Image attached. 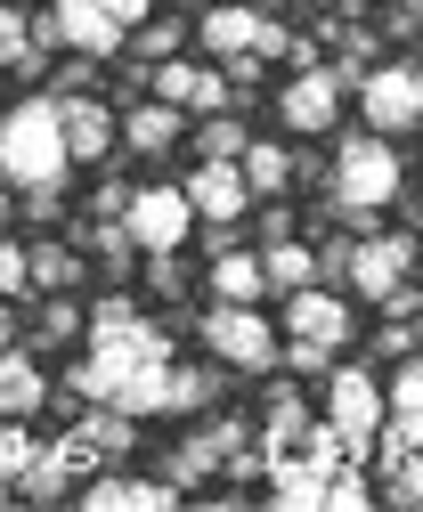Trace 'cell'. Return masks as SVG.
I'll return each mask as SVG.
<instances>
[{"instance_id":"6da1fadb","label":"cell","mask_w":423,"mask_h":512,"mask_svg":"<svg viewBox=\"0 0 423 512\" xmlns=\"http://www.w3.org/2000/svg\"><path fill=\"white\" fill-rule=\"evenodd\" d=\"M123 407V415H171V334L131 301L90 309V358L66 374V407Z\"/></svg>"},{"instance_id":"7a4b0ae2","label":"cell","mask_w":423,"mask_h":512,"mask_svg":"<svg viewBox=\"0 0 423 512\" xmlns=\"http://www.w3.org/2000/svg\"><path fill=\"white\" fill-rule=\"evenodd\" d=\"M66 171H74V147H66V106L57 98H25L0 114V179L25 196V212H57L66 196Z\"/></svg>"},{"instance_id":"3957f363","label":"cell","mask_w":423,"mask_h":512,"mask_svg":"<svg viewBox=\"0 0 423 512\" xmlns=\"http://www.w3.org/2000/svg\"><path fill=\"white\" fill-rule=\"evenodd\" d=\"M399 187H407V163H399V147H391L383 131H358V139L334 147L326 196H334V212H342L350 228H375V220L399 204Z\"/></svg>"},{"instance_id":"277c9868","label":"cell","mask_w":423,"mask_h":512,"mask_svg":"<svg viewBox=\"0 0 423 512\" xmlns=\"http://www.w3.org/2000/svg\"><path fill=\"white\" fill-rule=\"evenodd\" d=\"M147 17H155V0H49V17H33V41H41V49L114 57Z\"/></svg>"},{"instance_id":"5b68a950","label":"cell","mask_w":423,"mask_h":512,"mask_svg":"<svg viewBox=\"0 0 423 512\" xmlns=\"http://www.w3.org/2000/svg\"><path fill=\"white\" fill-rule=\"evenodd\" d=\"M350 350V301L326 285H301L285 293V366L293 374H334Z\"/></svg>"},{"instance_id":"8992f818","label":"cell","mask_w":423,"mask_h":512,"mask_svg":"<svg viewBox=\"0 0 423 512\" xmlns=\"http://www.w3.org/2000/svg\"><path fill=\"white\" fill-rule=\"evenodd\" d=\"M204 350L220 358V366H245V374H269L277 358H285V326H269L261 317V301H212V317H204Z\"/></svg>"},{"instance_id":"52a82bcc","label":"cell","mask_w":423,"mask_h":512,"mask_svg":"<svg viewBox=\"0 0 423 512\" xmlns=\"http://www.w3.org/2000/svg\"><path fill=\"white\" fill-rule=\"evenodd\" d=\"M383 407H391V391L375 382V366H334V374H326V423L350 439V464H375Z\"/></svg>"},{"instance_id":"ba28073f","label":"cell","mask_w":423,"mask_h":512,"mask_svg":"<svg viewBox=\"0 0 423 512\" xmlns=\"http://www.w3.org/2000/svg\"><path fill=\"white\" fill-rule=\"evenodd\" d=\"M415 261H423V244H415L407 228H383V236L367 228V236L350 244V269H342V277H350V293H358V301H375V309H383V301L415 277Z\"/></svg>"},{"instance_id":"9c48e42d","label":"cell","mask_w":423,"mask_h":512,"mask_svg":"<svg viewBox=\"0 0 423 512\" xmlns=\"http://www.w3.org/2000/svg\"><path fill=\"white\" fill-rule=\"evenodd\" d=\"M358 106H367V131H383V139L423 131V66H415V57L375 66L367 82H358Z\"/></svg>"},{"instance_id":"30bf717a","label":"cell","mask_w":423,"mask_h":512,"mask_svg":"<svg viewBox=\"0 0 423 512\" xmlns=\"http://www.w3.org/2000/svg\"><path fill=\"white\" fill-rule=\"evenodd\" d=\"M204 49L212 57H285L293 49V33L261 9V0H220V9H204Z\"/></svg>"},{"instance_id":"8fae6325","label":"cell","mask_w":423,"mask_h":512,"mask_svg":"<svg viewBox=\"0 0 423 512\" xmlns=\"http://www.w3.org/2000/svg\"><path fill=\"white\" fill-rule=\"evenodd\" d=\"M98 464H106V456L90 447V431L74 423L66 439H49V447H41V464L25 472V488H17V496H25V504H66V496H82V488L98 480Z\"/></svg>"},{"instance_id":"7c38bea8","label":"cell","mask_w":423,"mask_h":512,"mask_svg":"<svg viewBox=\"0 0 423 512\" xmlns=\"http://www.w3.org/2000/svg\"><path fill=\"white\" fill-rule=\"evenodd\" d=\"M236 456H253V439H245V423L236 415H220V423H204V431H188V439H171V456H163V480L188 496V488H204L220 464H236Z\"/></svg>"},{"instance_id":"4fadbf2b","label":"cell","mask_w":423,"mask_h":512,"mask_svg":"<svg viewBox=\"0 0 423 512\" xmlns=\"http://www.w3.org/2000/svg\"><path fill=\"white\" fill-rule=\"evenodd\" d=\"M123 228L139 252H179L196 236V204H188V187H139V196L123 204Z\"/></svg>"},{"instance_id":"5bb4252c","label":"cell","mask_w":423,"mask_h":512,"mask_svg":"<svg viewBox=\"0 0 423 512\" xmlns=\"http://www.w3.org/2000/svg\"><path fill=\"white\" fill-rule=\"evenodd\" d=\"M147 82H155V98H171L179 114H228V98H236V74H228V66H196V57H163Z\"/></svg>"},{"instance_id":"9a60e30c","label":"cell","mask_w":423,"mask_h":512,"mask_svg":"<svg viewBox=\"0 0 423 512\" xmlns=\"http://www.w3.org/2000/svg\"><path fill=\"white\" fill-rule=\"evenodd\" d=\"M383 391H391V407H383V447H375L367 472H383V464L407 456V447H423V358H399V374L383 382Z\"/></svg>"},{"instance_id":"2e32d148","label":"cell","mask_w":423,"mask_h":512,"mask_svg":"<svg viewBox=\"0 0 423 512\" xmlns=\"http://www.w3.org/2000/svg\"><path fill=\"white\" fill-rule=\"evenodd\" d=\"M277 114H285V131H334V114H342V74L334 66H318V57H301V74L285 82V98H277Z\"/></svg>"},{"instance_id":"e0dca14e","label":"cell","mask_w":423,"mask_h":512,"mask_svg":"<svg viewBox=\"0 0 423 512\" xmlns=\"http://www.w3.org/2000/svg\"><path fill=\"white\" fill-rule=\"evenodd\" d=\"M188 204H196V220H212V228H236L261 196H253V179H245V163H204L196 179H188Z\"/></svg>"},{"instance_id":"ac0fdd59","label":"cell","mask_w":423,"mask_h":512,"mask_svg":"<svg viewBox=\"0 0 423 512\" xmlns=\"http://www.w3.org/2000/svg\"><path fill=\"white\" fill-rule=\"evenodd\" d=\"M82 504L90 512H163V504H179V488L171 480H139V472H98L82 488Z\"/></svg>"},{"instance_id":"d6986e66","label":"cell","mask_w":423,"mask_h":512,"mask_svg":"<svg viewBox=\"0 0 423 512\" xmlns=\"http://www.w3.org/2000/svg\"><path fill=\"white\" fill-rule=\"evenodd\" d=\"M179 122H188V114H179L171 98H147V106H131V114H123V147H131V155H171L179 139H188Z\"/></svg>"},{"instance_id":"ffe728a7","label":"cell","mask_w":423,"mask_h":512,"mask_svg":"<svg viewBox=\"0 0 423 512\" xmlns=\"http://www.w3.org/2000/svg\"><path fill=\"white\" fill-rule=\"evenodd\" d=\"M57 106H66V147H74V163H106L114 155V114L98 106V98H57Z\"/></svg>"},{"instance_id":"44dd1931","label":"cell","mask_w":423,"mask_h":512,"mask_svg":"<svg viewBox=\"0 0 423 512\" xmlns=\"http://www.w3.org/2000/svg\"><path fill=\"white\" fill-rule=\"evenodd\" d=\"M41 399H49V374H41V358L9 342V350H0V415H33Z\"/></svg>"},{"instance_id":"7402d4cb","label":"cell","mask_w":423,"mask_h":512,"mask_svg":"<svg viewBox=\"0 0 423 512\" xmlns=\"http://www.w3.org/2000/svg\"><path fill=\"white\" fill-rule=\"evenodd\" d=\"M310 439V399L301 391H269V423H261V456H293V447Z\"/></svg>"},{"instance_id":"603a6c76","label":"cell","mask_w":423,"mask_h":512,"mask_svg":"<svg viewBox=\"0 0 423 512\" xmlns=\"http://www.w3.org/2000/svg\"><path fill=\"white\" fill-rule=\"evenodd\" d=\"M261 293H269L261 252H212V301H261Z\"/></svg>"},{"instance_id":"cb8c5ba5","label":"cell","mask_w":423,"mask_h":512,"mask_svg":"<svg viewBox=\"0 0 423 512\" xmlns=\"http://www.w3.org/2000/svg\"><path fill=\"white\" fill-rule=\"evenodd\" d=\"M261 261H269V293H301V285H318L326 277V252H310V244H261Z\"/></svg>"},{"instance_id":"d4e9b609","label":"cell","mask_w":423,"mask_h":512,"mask_svg":"<svg viewBox=\"0 0 423 512\" xmlns=\"http://www.w3.org/2000/svg\"><path fill=\"white\" fill-rule=\"evenodd\" d=\"M245 179H253V196L269 204V196H285V187H293V155H285L277 139H253V147H245Z\"/></svg>"},{"instance_id":"484cf974","label":"cell","mask_w":423,"mask_h":512,"mask_svg":"<svg viewBox=\"0 0 423 512\" xmlns=\"http://www.w3.org/2000/svg\"><path fill=\"white\" fill-rule=\"evenodd\" d=\"M33 285H41V293H74V285H82V252L41 236V244H33Z\"/></svg>"},{"instance_id":"4316f807","label":"cell","mask_w":423,"mask_h":512,"mask_svg":"<svg viewBox=\"0 0 423 512\" xmlns=\"http://www.w3.org/2000/svg\"><path fill=\"white\" fill-rule=\"evenodd\" d=\"M245 147H253V131L236 114H204V131H196V155L204 163H245Z\"/></svg>"},{"instance_id":"83f0119b","label":"cell","mask_w":423,"mask_h":512,"mask_svg":"<svg viewBox=\"0 0 423 512\" xmlns=\"http://www.w3.org/2000/svg\"><path fill=\"white\" fill-rule=\"evenodd\" d=\"M33 17H25V0H0V74H25V57H33Z\"/></svg>"},{"instance_id":"f1b7e54d","label":"cell","mask_w":423,"mask_h":512,"mask_svg":"<svg viewBox=\"0 0 423 512\" xmlns=\"http://www.w3.org/2000/svg\"><path fill=\"white\" fill-rule=\"evenodd\" d=\"M33 464H41V439L25 431V415H0V480H17V488H25Z\"/></svg>"},{"instance_id":"f546056e","label":"cell","mask_w":423,"mask_h":512,"mask_svg":"<svg viewBox=\"0 0 423 512\" xmlns=\"http://www.w3.org/2000/svg\"><path fill=\"white\" fill-rule=\"evenodd\" d=\"M220 399V374H204V366H171V415H204Z\"/></svg>"},{"instance_id":"4dcf8cb0","label":"cell","mask_w":423,"mask_h":512,"mask_svg":"<svg viewBox=\"0 0 423 512\" xmlns=\"http://www.w3.org/2000/svg\"><path fill=\"white\" fill-rule=\"evenodd\" d=\"M383 496L407 504V512H423V447H407L399 464H383Z\"/></svg>"},{"instance_id":"1f68e13d","label":"cell","mask_w":423,"mask_h":512,"mask_svg":"<svg viewBox=\"0 0 423 512\" xmlns=\"http://www.w3.org/2000/svg\"><path fill=\"white\" fill-rule=\"evenodd\" d=\"M74 334H90V326H82V309H74V301H49V309H41V326H33V350H57V342H74Z\"/></svg>"},{"instance_id":"d6a6232c","label":"cell","mask_w":423,"mask_h":512,"mask_svg":"<svg viewBox=\"0 0 423 512\" xmlns=\"http://www.w3.org/2000/svg\"><path fill=\"white\" fill-rule=\"evenodd\" d=\"M367 496H375V488H367V464H342V472L326 480V504H334V512H358Z\"/></svg>"},{"instance_id":"836d02e7","label":"cell","mask_w":423,"mask_h":512,"mask_svg":"<svg viewBox=\"0 0 423 512\" xmlns=\"http://www.w3.org/2000/svg\"><path fill=\"white\" fill-rule=\"evenodd\" d=\"M131 49H139V57H155V66H163V57H179V25H171V17H147V25L131 33Z\"/></svg>"},{"instance_id":"e575fe53","label":"cell","mask_w":423,"mask_h":512,"mask_svg":"<svg viewBox=\"0 0 423 512\" xmlns=\"http://www.w3.org/2000/svg\"><path fill=\"white\" fill-rule=\"evenodd\" d=\"M25 285H33V252H25V244H9V236H0V293L17 301Z\"/></svg>"},{"instance_id":"d590c367","label":"cell","mask_w":423,"mask_h":512,"mask_svg":"<svg viewBox=\"0 0 423 512\" xmlns=\"http://www.w3.org/2000/svg\"><path fill=\"white\" fill-rule=\"evenodd\" d=\"M285 236H293V212L269 196V204H261V244H285Z\"/></svg>"},{"instance_id":"8d00e7d4","label":"cell","mask_w":423,"mask_h":512,"mask_svg":"<svg viewBox=\"0 0 423 512\" xmlns=\"http://www.w3.org/2000/svg\"><path fill=\"white\" fill-rule=\"evenodd\" d=\"M423 25V0H391V33H415Z\"/></svg>"},{"instance_id":"74e56055","label":"cell","mask_w":423,"mask_h":512,"mask_svg":"<svg viewBox=\"0 0 423 512\" xmlns=\"http://www.w3.org/2000/svg\"><path fill=\"white\" fill-rule=\"evenodd\" d=\"M17 342V317H9V293H0V350Z\"/></svg>"},{"instance_id":"f35d334b","label":"cell","mask_w":423,"mask_h":512,"mask_svg":"<svg viewBox=\"0 0 423 512\" xmlns=\"http://www.w3.org/2000/svg\"><path fill=\"white\" fill-rule=\"evenodd\" d=\"M9 212H17V204H9V196H0V236H9Z\"/></svg>"}]
</instances>
